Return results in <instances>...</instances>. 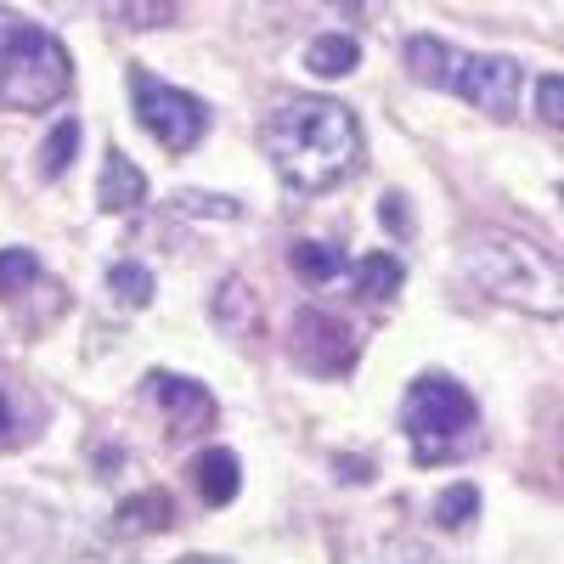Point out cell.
Instances as JSON below:
<instances>
[{
	"instance_id": "8fae6325",
	"label": "cell",
	"mask_w": 564,
	"mask_h": 564,
	"mask_svg": "<svg viewBox=\"0 0 564 564\" xmlns=\"http://www.w3.org/2000/svg\"><path fill=\"white\" fill-rule=\"evenodd\" d=\"M193 486H198V497H204L209 508H226L231 497L243 491V463H238V452H226V446L204 452V457L193 463Z\"/></svg>"
},
{
	"instance_id": "83f0119b",
	"label": "cell",
	"mask_w": 564,
	"mask_h": 564,
	"mask_svg": "<svg viewBox=\"0 0 564 564\" xmlns=\"http://www.w3.org/2000/svg\"><path fill=\"white\" fill-rule=\"evenodd\" d=\"M327 7H339L345 18H361V12H367V0H327Z\"/></svg>"
},
{
	"instance_id": "3957f363",
	"label": "cell",
	"mask_w": 564,
	"mask_h": 564,
	"mask_svg": "<svg viewBox=\"0 0 564 564\" xmlns=\"http://www.w3.org/2000/svg\"><path fill=\"white\" fill-rule=\"evenodd\" d=\"M74 85V63L57 34H45L12 12H0V108L40 113L57 108Z\"/></svg>"
},
{
	"instance_id": "cb8c5ba5",
	"label": "cell",
	"mask_w": 564,
	"mask_h": 564,
	"mask_svg": "<svg viewBox=\"0 0 564 564\" xmlns=\"http://www.w3.org/2000/svg\"><path fill=\"white\" fill-rule=\"evenodd\" d=\"M379 564H441V558L423 547V542H406V536H401V542H390V547L379 553Z\"/></svg>"
},
{
	"instance_id": "d4e9b609",
	"label": "cell",
	"mask_w": 564,
	"mask_h": 564,
	"mask_svg": "<svg viewBox=\"0 0 564 564\" xmlns=\"http://www.w3.org/2000/svg\"><path fill=\"white\" fill-rule=\"evenodd\" d=\"M401 204H406V198H395V193H390V198L379 204V220H384V226L395 231V238H406V209H401Z\"/></svg>"
},
{
	"instance_id": "8992f818",
	"label": "cell",
	"mask_w": 564,
	"mask_h": 564,
	"mask_svg": "<svg viewBox=\"0 0 564 564\" xmlns=\"http://www.w3.org/2000/svg\"><path fill=\"white\" fill-rule=\"evenodd\" d=\"M446 90H457L463 102H475L491 119H513V113H520L525 68L513 63V57H452Z\"/></svg>"
},
{
	"instance_id": "2e32d148",
	"label": "cell",
	"mask_w": 564,
	"mask_h": 564,
	"mask_svg": "<svg viewBox=\"0 0 564 564\" xmlns=\"http://www.w3.org/2000/svg\"><path fill=\"white\" fill-rule=\"evenodd\" d=\"M401 260L395 254H367L361 265H356V294L361 300H395V289H401Z\"/></svg>"
},
{
	"instance_id": "ffe728a7",
	"label": "cell",
	"mask_w": 564,
	"mask_h": 564,
	"mask_svg": "<svg viewBox=\"0 0 564 564\" xmlns=\"http://www.w3.org/2000/svg\"><path fill=\"white\" fill-rule=\"evenodd\" d=\"M475 513H480V491H475V486H452V491H441V502H435V520H441L446 531H463Z\"/></svg>"
},
{
	"instance_id": "7a4b0ae2",
	"label": "cell",
	"mask_w": 564,
	"mask_h": 564,
	"mask_svg": "<svg viewBox=\"0 0 564 564\" xmlns=\"http://www.w3.org/2000/svg\"><path fill=\"white\" fill-rule=\"evenodd\" d=\"M463 276L497 305L531 311V316H558L564 311V271L547 249L513 238V231L480 226L463 238Z\"/></svg>"
},
{
	"instance_id": "277c9868",
	"label": "cell",
	"mask_w": 564,
	"mask_h": 564,
	"mask_svg": "<svg viewBox=\"0 0 564 564\" xmlns=\"http://www.w3.org/2000/svg\"><path fill=\"white\" fill-rule=\"evenodd\" d=\"M401 430L412 435L417 457H446L468 430H475V401H468L463 384L441 379V372H430V379H417L401 401Z\"/></svg>"
},
{
	"instance_id": "5b68a950",
	"label": "cell",
	"mask_w": 564,
	"mask_h": 564,
	"mask_svg": "<svg viewBox=\"0 0 564 564\" xmlns=\"http://www.w3.org/2000/svg\"><path fill=\"white\" fill-rule=\"evenodd\" d=\"M130 102H135V124L148 130L164 153H193L204 130H209V108L181 85H164L153 79L148 68L130 74Z\"/></svg>"
},
{
	"instance_id": "4316f807",
	"label": "cell",
	"mask_w": 564,
	"mask_h": 564,
	"mask_svg": "<svg viewBox=\"0 0 564 564\" xmlns=\"http://www.w3.org/2000/svg\"><path fill=\"white\" fill-rule=\"evenodd\" d=\"M334 468H345V480H367V463H356V457H345V463H334Z\"/></svg>"
},
{
	"instance_id": "44dd1931",
	"label": "cell",
	"mask_w": 564,
	"mask_h": 564,
	"mask_svg": "<svg viewBox=\"0 0 564 564\" xmlns=\"http://www.w3.org/2000/svg\"><path fill=\"white\" fill-rule=\"evenodd\" d=\"M40 276V260L29 249H0V294H23Z\"/></svg>"
},
{
	"instance_id": "f1b7e54d",
	"label": "cell",
	"mask_w": 564,
	"mask_h": 564,
	"mask_svg": "<svg viewBox=\"0 0 564 564\" xmlns=\"http://www.w3.org/2000/svg\"><path fill=\"white\" fill-rule=\"evenodd\" d=\"M45 7H52V12H74V7H79V0H45Z\"/></svg>"
},
{
	"instance_id": "f546056e",
	"label": "cell",
	"mask_w": 564,
	"mask_h": 564,
	"mask_svg": "<svg viewBox=\"0 0 564 564\" xmlns=\"http://www.w3.org/2000/svg\"><path fill=\"white\" fill-rule=\"evenodd\" d=\"M181 564H226V558H181Z\"/></svg>"
},
{
	"instance_id": "6da1fadb",
	"label": "cell",
	"mask_w": 564,
	"mask_h": 564,
	"mask_svg": "<svg viewBox=\"0 0 564 564\" xmlns=\"http://www.w3.org/2000/svg\"><path fill=\"white\" fill-rule=\"evenodd\" d=\"M260 148L282 186L294 193H334L361 170V124L334 97H294L260 124Z\"/></svg>"
},
{
	"instance_id": "9c48e42d",
	"label": "cell",
	"mask_w": 564,
	"mask_h": 564,
	"mask_svg": "<svg viewBox=\"0 0 564 564\" xmlns=\"http://www.w3.org/2000/svg\"><path fill=\"white\" fill-rule=\"evenodd\" d=\"M97 204H102L108 215H130V209L148 204V175H141V170H135V159H124L119 148H113V153H108V164H102Z\"/></svg>"
},
{
	"instance_id": "4fadbf2b",
	"label": "cell",
	"mask_w": 564,
	"mask_h": 564,
	"mask_svg": "<svg viewBox=\"0 0 564 564\" xmlns=\"http://www.w3.org/2000/svg\"><path fill=\"white\" fill-rule=\"evenodd\" d=\"M305 68L322 74V79H345V74L361 68V45H356L350 34H316V40L305 45Z\"/></svg>"
},
{
	"instance_id": "30bf717a",
	"label": "cell",
	"mask_w": 564,
	"mask_h": 564,
	"mask_svg": "<svg viewBox=\"0 0 564 564\" xmlns=\"http://www.w3.org/2000/svg\"><path fill=\"white\" fill-rule=\"evenodd\" d=\"M209 316H215V327H220L226 339L260 334V300H254V289H249L243 276H226V282H220V294H215Z\"/></svg>"
},
{
	"instance_id": "7c38bea8",
	"label": "cell",
	"mask_w": 564,
	"mask_h": 564,
	"mask_svg": "<svg viewBox=\"0 0 564 564\" xmlns=\"http://www.w3.org/2000/svg\"><path fill=\"white\" fill-rule=\"evenodd\" d=\"M170 525H175L170 491H141V497L119 502V513H113V531L119 536H153V531H170Z\"/></svg>"
},
{
	"instance_id": "484cf974",
	"label": "cell",
	"mask_w": 564,
	"mask_h": 564,
	"mask_svg": "<svg viewBox=\"0 0 564 564\" xmlns=\"http://www.w3.org/2000/svg\"><path fill=\"white\" fill-rule=\"evenodd\" d=\"M12 423H18V417H12V401H7V395H0V441H7V435H12Z\"/></svg>"
},
{
	"instance_id": "d6986e66",
	"label": "cell",
	"mask_w": 564,
	"mask_h": 564,
	"mask_svg": "<svg viewBox=\"0 0 564 564\" xmlns=\"http://www.w3.org/2000/svg\"><path fill=\"white\" fill-rule=\"evenodd\" d=\"M289 265H294L305 282H334L350 260H345V249H327V243H294V249H289Z\"/></svg>"
},
{
	"instance_id": "7402d4cb",
	"label": "cell",
	"mask_w": 564,
	"mask_h": 564,
	"mask_svg": "<svg viewBox=\"0 0 564 564\" xmlns=\"http://www.w3.org/2000/svg\"><path fill=\"white\" fill-rule=\"evenodd\" d=\"M175 209H181V215H215V220H238V215H243L238 198H215V193H181Z\"/></svg>"
},
{
	"instance_id": "5bb4252c",
	"label": "cell",
	"mask_w": 564,
	"mask_h": 564,
	"mask_svg": "<svg viewBox=\"0 0 564 564\" xmlns=\"http://www.w3.org/2000/svg\"><path fill=\"white\" fill-rule=\"evenodd\" d=\"M452 57H457V52H452L446 40H435V34H412V40H406V68H412V79H417V85L446 90Z\"/></svg>"
},
{
	"instance_id": "9a60e30c",
	"label": "cell",
	"mask_w": 564,
	"mask_h": 564,
	"mask_svg": "<svg viewBox=\"0 0 564 564\" xmlns=\"http://www.w3.org/2000/svg\"><path fill=\"white\" fill-rule=\"evenodd\" d=\"M108 18L130 34H148V29H170L175 12H181V0H102Z\"/></svg>"
},
{
	"instance_id": "52a82bcc",
	"label": "cell",
	"mask_w": 564,
	"mask_h": 564,
	"mask_svg": "<svg viewBox=\"0 0 564 564\" xmlns=\"http://www.w3.org/2000/svg\"><path fill=\"white\" fill-rule=\"evenodd\" d=\"M289 356H294L305 372L339 379V372H350V361H356V339H350V327H345L339 316L300 311V316H294V334H289Z\"/></svg>"
},
{
	"instance_id": "ac0fdd59",
	"label": "cell",
	"mask_w": 564,
	"mask_h": 564,
	"mask_svg": "<svg viewBox=\"0 0 564 564\" xmlns=\"http://www.w3.org/2000/svg\"><path fill=\"white\" fill-rule=\"evenodd\" d=\"M74 153H79V119H57L52 135L40 141V175L57 181V175L74 164Z\"/></svg>"
},
{
	"instance_id": "e0dca14e",
	"label": "cell",
	"mask_w": 564,
	"mask_h": 564,
	"mask_svg": "<svg viewBox=\"0 0 564 564\" xmlns=\"http://www.w3.org/2000/svg\"><path fill=\"white\" fill-rule=\"evenodd\" d=\"M108 294H113L119 305H130V311L153 305V271L135 265V260H113V265H108Z\"/></svg>"
},
{
	"instance_id": "ba28073f",
	"label": "cell",
	"mask_w": 564,
	"mask_h": 564,
	"mask_svg": "<svg viewBox=\"0 0 564 564\" xmlns=\"http://www.w3.org/2000/svg\"><path fill=\"white\" fill-rule=\"evenodd\" d=\"M148 401L170 417V435L186 441V435H198L204 423L215 417V395L193 379H175V372H148Z\"/></svg>"
},
{
	"instance_id": "603a6c76",
	"label": "cell",
	"mask_w": 564,
	"mask_h": 564,
	"mask_svg": "<svg viewBox=\"0 0 564 564\" xmlns=\"http://www.w3.org/2000/svg\"><path fill=\"white\" fill-rule=\"evenodd\" d=\"M536 119H542V124H564V79H558V74H547V79L536 85Z\"/></svg>"
}]
</instances>
